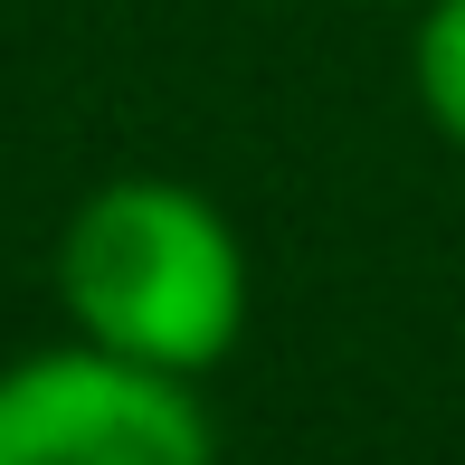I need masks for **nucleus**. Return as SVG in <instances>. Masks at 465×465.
Segmentation results:
<instances>
[{"instance_id": "nucleus-1", "label": "nucleus", "mask_w": 465, "mask_h": 465, "mask_svg": "<svg viewBox=\"0 0 465 465\" xmlns=\"http://www.w3.org/2000/svg\"><path fill=\"white\" fill-rule=\"evenodd\" d=\"M57 294L95 351L209 371L247 323V247L190 181H104L57 238Z\"/></svg>"}, {"instance_id": "nucleus-2", "label": "nucleus", "mask_w": 465, "mask_h": 465, "mask_svg": "<svg viewBox=\"0 0 465 465\" xmlns=\"http://www.w3.org/2000/svg\"><path fill=\"white\" fill-rule=\"evenodd\" d=\"M0 465H219V437L181 371L86 342L0 371Z\"/></svg>"}, {"instance_id": "nucleus-3", "label": "nucleus", "mask_w": 465, "mask_h": 465, "mask_svg": "<svg viewBox=\"0 0 465 465\" xmlns=\"http://www.w3.org/2000/svg\"><path fill=\"white\" fill-rule=\"evenodd\" d=\"M409 76H418V104H428V124L465 153V0H428Z\"/></svg>"}]
</instances>
